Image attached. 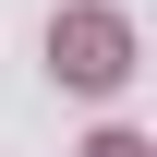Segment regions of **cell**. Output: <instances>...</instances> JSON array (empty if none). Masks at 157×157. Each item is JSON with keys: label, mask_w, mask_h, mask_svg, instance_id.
Returning a JSON list of instances; mask_svg holds the SVG:
<instances>
[{"label": "cell", "mask_w": 157, "mask_h": 157, "mask_svg": "<svg viewBox=\"0 0 157 157\" xmlns=\"http://www.w3.org/2000/svg\"><path fill=\"white\" fill-rule=\"evenodd\" d=\"M48 60H60V85H121L133 73V24L121 12H60L48 24Z\"/></svg>", "instance_id": "obj_1"}, {"label": "cell", "mask_w": 157, "mask_h": 157, "mask_svg": "<svg viewBox=\"0 0 157 157\" xmlns=\"http://www.w3.org/2000/svg\"><path fill=\"white\" fill-rule=\"evenodd\" d=\"M85 157H145V133H97V145H85Z\"/></svg>", "instance_id": "obj_2"}]
</instances>
